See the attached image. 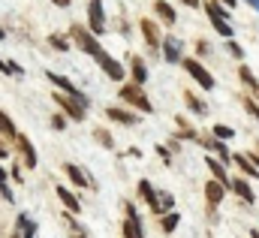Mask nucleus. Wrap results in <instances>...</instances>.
Here are the masks:
<instances>
[{
  "instance_id": "f257e3e1",
  "label": "nucleus",
  "mask_w": 259,
  "mask_h": 238,
  "mask_svg": "<svg viewBox=\"0 0 259 238\" xmlns=\"http://www.w3.org/2000/svg\"><path fill=\"white\" fill-rule=\"evenodd\" d=\"M121 100H124V103H130V106H136V109H139V112H145V115H148V112H154L151 100L145 97L142 85H136V82H133V85H121Z\"/></svg>"
},
{
  "instance_id": "f03ea898",
  "label": "nucleus",
  "mask_w": 259,
  "mask_h": 238,
  "mask_svg": "<svg viewBox=\"0 0 259 238\" xmlns=\"http://www.w3.org/2000/svg\"><path fill=\"white\" fill-rule=\"evenodd\" d=\"M205 12H208V18H211V24H214V30L220 33V36H226V39H232V24L226 21V9L223 6H217V3H205Z\"/></svg>"
},
{
  "instance_id": "7ed1b4c3",
  "label": "nucleus",
  "mask_w": 259,
  "mask_h": 238,
  "mask_svg": "<svg viewBox=\"0 0 259 238\" xmlns=\"http://www.w3.org/2000/svg\"><path fill=\"white\" fill-rule=\"evenodd\" d=\"M69 36H72V39H75V42H78V45H81L91 57H97V54L103 51V45L97 42V36H94L91 30H84L81 24H72V27H69Z\"/></svg>"
},
{
  "instance_id": "20e7f679",
  "label": "nucleus",
  "mask_w": 259,
  "mask_h": 238,
  "mask_svg": "<svg viewBox=\"0 0 259 238\" xmlns=\"http://www.w3.org/2000/svg\"><path fill=\"white\" fill-rule=\"evenodd\" d=\"M45 78H48V82H51V85H57V88H60V91H63V94H69V97H75V100H78V106H81V109H84V112H88V100H84V97H81V91H78V88H75V85H72V82H69V78H66V75H57V72H48V75H45Z\"/></svg>"
},
{
  "instance_id": "39448f33",
  "label": "nucleus",
  "mask_w": 259,
  "mask_h": 238,
  "mask_svg": "<svg viewBox=\"0 0 259 238\" xmlns=\"http://www.w3.org/2000/svg\"><path fill=\"white\" fill-rule=\"evenodd\" d=\"M88 21H91V33H94V36L106 33V15H103V0H91V3H88Z\"/></svg>"
},
{
  "instance_id": "423d86ee",
  "label": "nucleus",
  "mask_w": 259,
  "mask_h": 238,
  "mask_svg": "<svg viewBox=\"0 0 259 238\" xmlns=\"http://www.w3.org/2000/svg\"><path fill=\"white\" fill-rule=\"evenodd\" d=\"M54 103L72 118V121H84V109L78 106V100L75 97H69V94H54Z\"/></svg>"
},
{
  "instance_id": "0eeeda50",
  "label": "nucleus",
  "mask_w": 259,
  "mask_h": 238,
  "mask_svg": "<svg viewBox=\"0 0 259 238\" xmlns=\"http://www.w3.org/2000/svg\"><path fill=\"white\" fill-rule=\"evenodd\" d=\"M184 69H187V72H190V75H193V78H196L202 88H205V91H211V88H214V78H211V72H208V69H205L199 60H184Z\"/></svg>"
},
{
  "instance_id": "6e6552de",
  "label": "nucleus",
  "mask_w": 259,
  "mask_h": 238,
  "mask_svg": "<svg viewBox=\"0 0 259 238\" xmlns=\"http://www.w3.org/2000/svg\"><path fill=\"white\" fill-rule=\"evenodd\" d=\"M94 60H97V63H100V66H103L106 72H109V78H115V82H121V78H124V66H121V63H118L115 57H109L106 51H100V54H97Z\"/></svg>"
},
{
  "instance_id": "1a4fd4ad",
  "label": "nucleus",
  "mask_w": 259,
  "mask_h": 238,
  "mask_svg": "<svg viewBox=\"0 0 259 238\" xmlns=\"http://www.w3.org/2000/svg\"><path fill=\"white\" fill-rule=\"evenodd\" d=\"M124 238H145V232H142V220H139V214H136V208H133V205H127V223H124Z\"/></svg>"
},
{
  "instance_id": "9d476101",
  "label": "nucleus",
  "mask_w": 259,
  "mask_h": 238,
  "mask_svg": "<svg viewBox=\"0 0 259 238\" xmlns=\"http://www.w3.org/2000/svg\"><path fill=\"white\" fill-rule=\"evenodd\" d=\"M15 145H18V151H21V157H24V163L33 169L36 166V151H33V145H30V139L27 136H21V133H15Z\"/></svg>"
},
{
  "instance_id": "9b49d317",
  "label": "nucleus",
  "mask_w": 259,
  "mask_h": 238,
  "mask_svg": "<svg viewBox=\"0 0 259 238\" xmlns=\"http://www.w3.org/2000/svg\"><path fill=\"white\" fill-rule=\"evenodd\" d=\"M163 57H166L169 63H178V60H181V42H178L175 36H166V39H163Z\"/></svg>"
},
{
  "instance_id": "f8f14e48",
  "label": "nucleus",
  "mask_w": 259,
  "mask_h": 238,
  "mask_svg": "<svg viewBox=\"0 0 259 238\" xmlns=\"http://www.w3.org/2000/svg\"><path fill=\"white\" fill-rule=\"evenodd\" d=\"M205 196H208V205H220L226 199V187L220 181H208L205 184Z\"/></svg>"
},
{
  "instance_id": "ddd939ff",
  "label": "nucleus",
  "mask_w": 259,
  "mask_h": 238,
  "mask_svg": "<svg viewBox=\"0 0 259 238\" xmlns=\"http://www.w3.org/2000/svg\"><path fill=\"white\" fill-rule=\"evenodd\" d=\"M142 33H145V42H148L151 48L160 45V30H157V24H154L151 18H142Z\"/></svg>"
},
{
  "instance_id": "4468645a",
  "label": "nucleus",
  "mask_w": 259,
  "mask_h": 238,
  "mask_svg": "<svg viewBox=\"0 0 259 238\" xmlns=\"http://www.w3.org/2000/svg\"><path fill=\"white\" fill-rule=\"evenodd\" d=\"M57 199L63 202V208H66L69 214H78V211H81V202H78V199H75L66 187H57Z\"/></svg>"
},
{
  "instance_id": "2eb2a0df",
  "label": "nucleus",
  "mask_w": 259,
  "mask_h": 238,
  "mask_svg": "<svg viewBox=\"0 0 259 238\" xmlns=\"http://www.w3.org/2000/svg\"><path fill=\"white\" fill-rule=\"evenodd\" d=\"M130 69H133V82L136 85H145L148 82V69H145L142 57H130Z\"/></svg>"
},
{
  "instance_id": "dca6fc26",
  "label": "nucleus",
  "mask_w": 259,
  "mask_h": 238,
  "mask_svg": "<svg viewBox=\"0 0 259 238\" xmlns=\"http://www.w3.org/2000/svg\"><path fill=\"white\" fill-rule=\"evenodd\" d=\"M106 118H112V121H118V124H127V127L136 124V115H133V112H124V109H106Z\"/></svg>"
},
{
  "instance_id": "f3484780",
  "label": "nucleus",
  "mask_w": 259,
  "mask_h": 238,
  "mask_svg": "<svg viewBox=\"0 0 259 238\" xmlns=\"http://www.w3.org/2000/svg\"><path fill=\"white\" fill-rule=\"evenodd\" d=\"M63 172L69 175V181H72L75 187H88V184H91V181L84 178V172H81V169H78L75 163H66V166H63Z\"/></svg>"
},
{
  "instance_id": "a211bd4d",
  "label": "nucleus",
  "mask_w": 259,
  "mask_h": 238,
  "mask_svg": "<svg viewBox=\"0 0 259 238\" xmlns=\"http://www.w3.org/2000/svg\"><path fill=\"white\" fill-rule=\"evenodd\" d=\"M229 187H232V190H235V193H238L244 202H253V199H256V196H253V190H250V184H247L244 178H235V181H229Z\"/></svg>"
},
{
  "instance_id": "6ab92c4d",
  "label": "nucleus",
  "mask_w": 259,
  "mask_h": 238,
  "mask_svg": "<svg viewBox=\"0 0 259 238\" xmlns=\"http://www.w3.org/2000/svg\"><path fill=\"white\" fill-rule=\"evenodd\" d=\"M154 12H157L166 24H175V18H178V15H175V9H172L166 0H157V3H154Z\"/></svg>"
},
{
  "instance_id": "aec40b11",
  "label": "nucleus",
  "mask_w": 259,
  "mask_h": 238,
  "mask_svg": "<svg viewBox=\"0 0 259 238\" xmlns=\"http://www.w3.org/2000/svg\"><path fill=\"white\" fill-rule=\"evenodd\" d=\"M205 166L211 169V175H214V181H220L223 187H229V178H226V169H223V166H220L217 160H211V157H208V160H205Z\"/></svg>"
},
{
  "instance_id": "412c9836",
  "label": "nucleus",
  "mask_w": 259,
  "mask_h": 238,
  "mask_svg": "<svg viewBox=\"0 0 259 238\" xmlns=\"http://www.w3.org/2000/svg\"><path fill=\"white\" fill-rule=\"evenodd\" d=\"M172 205H175V199H172L169 193H163V196H157V199H154L151 211H154V214H166V211H172Z\"/></svg>"
},
{
  "instance_id": "4be33fe9",
  "label": "nucleus",
  "mask_w": 259,
  "mask_h": 238,
  "mask_svg": "<svg viewBox=\"0 0 259 238\" xmlns=\"http://www.w3.org/2000/svg\"><path fill=\"white\" fill-rule=\"evenodd\" d=\"M196 142H202V148H211V151H217L220 154V160H226L229 163V151H226V145H220V142H214V139H196Z\"/></svg>"
},
{
  "instance_id": "5701e85b",
  "label": "nucleus",
  "mask_w": 259,
  "mask_h": 238,
  "mask_svg": "<svg viewBox=\"0 0 259 238\" xmlns=\"http://www.w3.org/2000/svg\"><path fill=\"white\" fill-rule=\"evenodd\" d=\"M235 163H238V169L244 172V175H250V178H259V169L247 160V157H235Z\"/></svg>"
},
{
  "instance_id": "b1692460",
  "label": "nucleus",
  "mask_w": 259,
  "mask_h": 238,
  "mask_svg": "<svg viewBox=\"0 0 259 238\" xmlns=\"http://www.w3.org/2000/svg\"><path fill=\"white\" fill-rule=\"evenodd\" d=\"M184 100H187L190 112H196V115H205V112H208V106H205V103H199V97H193V94H184Z\"/></svg>"
},
{
  "instance_id": "393cba45",
  "label": "nucleus",
  "mask_w": 259,
  "mask_h": 238,
  "mask_svg": "<svg viewBox=\"0 0 259 238\" xmlns=\"http://www.w3.org/2000/svg\"><path fill=\"white\" fill-rule=\"evenodd\" d=\"M139 193H142V199H145L148 205H154V199H157V193H154V187H151V181H139Z\"/></svg>"
},
{
  "instance_id": "a878e982",
  "label": "nucleus",
  "mask_w": 259,
  "mask_h": 238,
  "mask_svg": "<svg viewBox=\"0 0 259 238\" xmlns=\"http://www.w3.org/2000/svg\"><path fill=\"white\" fill-rule=\"evenodd\" d=\"M18 229H21V238H33V235H36V226H33L24 214L18 217Z\"/></svg>"
},
{
  "instance_id": "bb28decb",
  "label": "nucleus",
  "mask_w": 259,
  "mask_h": 238,
  "mask_svg": "<svg viewBox=\"0 0 259 238\" xmlns=\"http://www.w3.org/2000/svg\"><path fill=\"white\" fill-rule=\"evenodd\" d=\"M0 133H3V136H9V139H15V133H18V130H15V124H12L3 112H0Z\"/></svg>"
},
{
  "instance_id": "cd10ccee",
  "label": "nucleus",
  "mask_w": 259,
  "mask_h": 238,
  "mask_svg": "<svg viewBox=\"0 0 259 238\" xmlns=\"http://www.w3.org/2000/svg\"><path fill=\"white\" fill-rule=\"evenodd\" d=\"M178 223H181V217H178V214H163V223H160V226H163V232H175V226H178Z\"/></svg>"
},
{
  "instance_id": "c85d7f7f",
  "label": "nucleus",
  "mask_w": 259,
  "mask_h": 238,
  "mask_svg": "<svg viewBox=\"0 0 259 238\" xmlns=\"http://www.w3.org/2000/svg\"><path fill=\"white\" fill-rule=\"evenodd\" d=\"M238 75H241V82H244V85H250V88H253V91L259 94V82L253 78V72H250L247 66H241V69H238Z\"/></svg>"
},
{
  "instance_id": "c756f323",
  "label": "nucleus",
  "mask_w": 259,
  "mask_h": 238,
  "mask_svg": "<svg viewBox=\"0 0 259 238\" xmlns=\"http://www.w3.org/2000/svg\"><path fill=\"white\" fill-rule=\"evenodd\" d=\"M63 223H66V229H69V235H72V238H84V232H81V229H78V223H75V220H72V217H69V214H66V217H63Z\"/></svg>"
},
{
  "instance_id": "7c9ffc66",
  "label": "nucleus",
  "mask_w": 259,
  "mask_h": 238,
  "mask_svg": "<svg viewBox=\"0 0 259 238\" xmlns=\"http://www.w3.org/2000/svg\"><path fill=\"white\" fill-rule=\"evenodd\" d=\"M94 139H97L100 145H106V148H112V145H115V142H112V136H109L106 130H94Z\"/></svg>"
},
{
  "instance_id": "2f4dec72",
  "label": "nucleus",
  "mask_w": 259,
  "mask_h": 238,
  "mask_svg": "<svg viewBox=\"0 0 259 238\" xmlns=\"http://www.w3.org/2000/svg\"><path fill=\"white\" fill-rule=\"evenodd\" d=\"M214 136H217V139H232V127L217 124V127H214Z\"/></svg>"
},
{
  "instance_id": "473e14b6",
  "label": "nucleus",
  "mask_w": 259,
  "mask_h": 238,
  "mask_svg": "<svg viewBox=\"0 0 259 238\" xmlns=\"http://www.w3.org/2000/svg\"><path fill=\"white\" fill-rule=\"evenodd\" d=\"M0 196H3V199H12L9 184H6V172H3V169H0Z\"/></svg>"
},
{
  "instance_id": "72a5a7b5",
  "label": "nucleus",
  "mask_w": 259,
  "mask_h": 238,
  "mask_svg": "<svg viewBox=\"0 0 259 238\" xmlns=\"http://www.w3.org/2000/svg\"><path fill=\"white\" fill-rule=\"evenodd\" d=\"M244 109H247V115H253V118L259 121V106H256V100H250V97H247V100H244Z\"/></svg>"
},
{
  "instance_id": "f704fd0d",
  "label": "nucleus",
  "mask_w": 259,
  "mask_h": 238,
  "mask_svg": "<svg viewBox=\"0 0 259 238\" xmlns=\"http://www.w3.org/2000/svg\"><path fill=\"white\" fill-rule=\"evenodd\" d=\"M51 45H54V48H60V51H66V48H69V42H66L63 36H51Z\"/></svg>"
},
{
  "instance_id": "c9c22d12",
  "label": "nucleus",
  "mask_w": 259,
  "mask_h": 238,
  "mask_svg": "<svg viewBox=\"0 0 259 238\" xmlns=\"http://www.w3.org/2000/svg\"><path fill=\"white\" fill-rule=\"evenodd\" d=\"M51 127H54V130H63V127H66V118H63V115H54V118H51Z\"/></svg>"
},
{
  "instance_id": "e433bc0d",
  "label": "nucleus",
  "mask_w": 259,
  "mask_h": 238,
  "mask_svg": "<svg viewBox=\"0 0 259 238\" xmlns=\"http://www.w3.org/2000/svg\"><path fill=\"white\" fill-rule=\"evenodd\" d=\"M229 51H232V57H244V51H241L238 42H229Z\"/></svg>"
},
{
  "instance_id": "4c0bfd02",
  "label": "nucleus",
  "mask_w": 259,
  "mask_h": 238,
  "mask_svg": "<svg viewBox=\"0 0 259 238\" xmlns=\"http://www.w3.org/2000/svg\"><path fill=\"white\" fill-rule=\"evenodd\" d=\"M157 154H160V160H163V163H172V154H169V148H157Z\"/></svg>"
},
{
  "instance_id": "58836bf2",
  "label": "nucleus",
  "mask_w": 259,
  "mask_h": 238,
  "mask_svg": "<svg viewBox=\"0 0 259 238\" xmlns=\"http://www.w3.org/2000/svg\"><path fill=\"white\" fill-rule=\"evenodd\" d=\"M181 3H184V6H193V9H196V6H202L199 0H181Z\"/></svg>"
},
{
  "instance_id": "ea45409f",
  "label": "nucleus",
  "mask_w": 259,
  "mask_h": 238,
  "mask_svg": "<svg viewBox=\"0 0 259 238\" xmlns=\"http://www.w3.org/2000/svg\"><path fill=\"white\" fill-rule=\"evenodd\" d=\"M51 3H57V6H69V0H51Z\"/></svg>"
},
{
  "instance_id": "a19ab883",
  "label": "nucleus",
  "mask_w": 259,
  "mask_h": 238,
  "mask_svg": "<svg viewBox=\"0 0 259 238\" xmlns=\"http://www.w3.org/2000/svg\"><path fill=\"white\" fill-rule=\"evenodd\" d=\"M247 3H250V6H253V9L259 12V0H247Z\"/></svg>"
},
{
  "instance_id": "79ce46f5",
  "label": "nucleus",
  "mask_w": 259,
  "mask_h": 238,
  "mask_svg": "<svg viewBox=\"0 0 259 238\" xmlns=\"http://www.w3.org/2000/svg\"><path fill=\"white\" fill-rule=\"evenodd\" d=\"M0 157H9V151H6V148H3V145H0Z\"/></svg>"
},
{
  "instance_id": "37998d69",
  "label": "nucleus",
  "mask_w": 259,
  "mask_h": 238,
  "mask_svg": "<svg viewBox=\"0 0 259 238\" xmlns=\"http://www.w3.org/2000/svg\"><path fill=\"white\" fill-rule=\"evenodd\" d=\"M223 3H226V6H235V0H223Z\"/></svg>"
},
{
  "instance_id": "c03bdc74",
  "label": "nucleus",
  "mask_w": 259,
  "mask_h": 238,
  "mask_svg": "<svg viewBox=\"0 0 259 238\" xmlns=\"http://www.w3.org/2000/svg\"><path fill=\"white\" fill-rule=\"evenodd\" d=\"M250 238H259V232H256V229H253V232H250Z\"/></svg>"
},
{
  "instance_id": "a18cd8bd",
  "label": "nucleus",
  "mask_w": 259,
  "mask_h": 238,
  "mask_svg": "<svg viewBox=\"0 0 259 238\" xmlns=\"http://www.w3.org/2000/svg\"><path fill=\"white\" fill-rule=\"evenodd\" d=\"M3 36H6V33H3V27H0V39H3Z\"/></svg>"
},
{
  "instance_id": "49530a36",
  "label": "nucleus",
  "mask_w": 259,
  "mask_h": 238,
  "mask_svg": "<svg viewBox=\"0 0 259 238\" xmlns=\"http://www.w3.org/2000/svg\"><path fill=\"white\" fill-rule=\"evenodd\" d=\"M12 238H21V232H15V235H12Z\"/></svg>"
}]
</instances>
